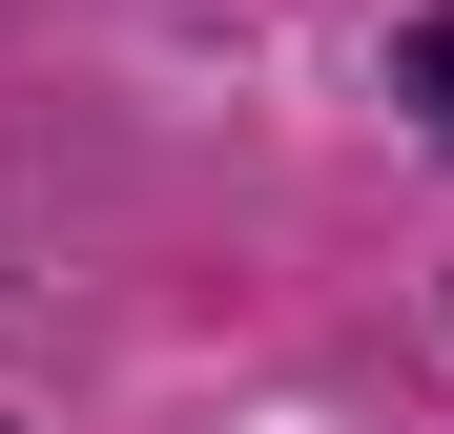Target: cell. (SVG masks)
Here are the masks:
<instances>
[{"instance_id":"obj_1","label":"cell","mask_w":454,"mask_h":434,"mask_svg":"<svg viewBox=\"0 0 454 434\" xmlns=\"http://www.w3.org/2000/svg\"><path fill=\"white\" fill-rule=\"evenodd\" d=\"M393 104H413V124H434V145H454V0H434V21H413V42H393Z\"/></svg>"}]
</instances>
